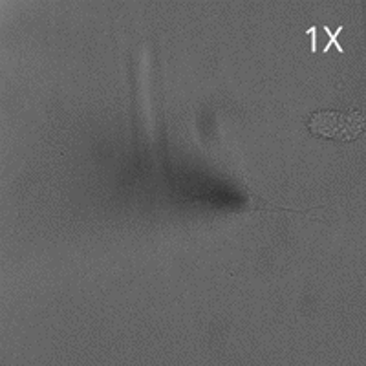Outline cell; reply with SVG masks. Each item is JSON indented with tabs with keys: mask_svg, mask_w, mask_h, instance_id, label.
Here are the masks:
<instances>
[{
	"mask_svg": "<svg viewBox=\"0 0 366 366\" xmlns=\"http://www.w3.org/2000/svg\"><path fill=\"white\" fill-rule=\"evenodd\" d=\"M310 130L320 138L352 141L365 130V115L357 112H318L310 119Z\"/></svg>",
	"mask_w": 366,
	"mask_h": 366,
	"instance_id": "obj_1",
	"label": "cell"
},
{
	"mask_svg": "<svg viewBox=\"0 0 366 366\" xmlns=\"http://www.w3.org/2000/svg\"><path fill=\"white\" fill-rule=\"evenodd\" d=\"M322 30H324L326 33H328V44L324 46V50H322V53H326V52L330 50V46H337V52H339V53H344V50H342V46L339 44V42H337V37L341 35L342 26H339V28H337V30L333 31V33L330 31V28H328V26H322Z\"/></svg>",
	"mask_w": 366,
	"mask_h": 366,
	"instance_id": "obj_2",
	"label": "cell"
},
{
	"mask_svg": "<svg viewBox=\"0 0 366 366\" xmlns=\"http://www.w3.org/2000/svg\"><path fill=\"white\" fill-rule=\"evenodd\" d=\"M306 35H312V52H317V26H312L306 30Z\"/></svg>",
	"mask_w": 366,
	"mask_h": 366,
	"instance_id": "obj_3",
	"label": "cell"
}]
</instances>
